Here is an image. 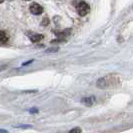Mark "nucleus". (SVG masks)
Segmentation results:
<instances>
[{
	"mask_svg": "<svg viewBox=\"0 0 133 133\" xmlns=\"http://www.w3.org/2000/svg\"><path fill=\"white\" fill-rule=\"evenodd\" d=\"M121 83V78L118 74H108L104 77H101L97 80L96 86L100 89H108V88H117Z\"/></svg>",
	"mask_w": 133,
	"mask_h": 133,
	"instance_id": "nucleus-1",
	"label": "nucleus"
},
{
	"mask_svg": "<svg viewBox=\"0 0 133 133\" xmlns=\"http://www.w3.org/2000/svg\"><path fill=\"white\" fill-rule=\"evenodd\" d=\"M76 10H77V13L79 14L80 16H85L90 12V6L87 4L86 2L80 1L76 6Z\"/></svg>",
	"mask_w": 133,
	"mask_h": 133,
	"instance_id": "nucleus-2",
	"label": "nucleus"
},
{
	"mask_svg": "<svg viewBox=\"0 0 133 133\" xmlns=\"http://www.w3.org/2000/svg\"><path fill=\"white\" fill-rule=\"evenodd\" d=\"M29 10H30V12L33 15H41V14L43 13V11H44L43 7L41 6L40 4H38V3H36V2H33L29 6Z\"/></svg>",
	"mask_w": 133,
	"mask_h": 133,
	"instance_id": "nucleus-3",
	"label": "nucleus"
},
{
	"mask_svg": "<svg viewBox=\"0 0 133 133\" xmlns=\"http://www.w3.org/2000/svg\"><path fill=\"white\" fill-rule=\"evenodd\" d=\"M26 35L27 37L30 39V41L33 42V43H37V42H39V41H41L44 38V35L39 33H35V32H31V31L26 32Z\"/></svg>",
	"mask_w": 133,
	"mask_h": 133,
	"instance_id": "nucleus-4",
	"label": "nucleus"
},
{
	"mask_svg": "<svg viewBox=\"0 0 133 133\" xmlns=\"http://www.w3.org/2000/svg\"><path fill=\"white\" fill-rule=\"evenodd\" d=\"M95 102H96V98H95V96H93V95L87 96V97H83V98L81 99V103H82L83 105L88 106V107L92 106Z\"/></svg>",
	"mask_w": 133,
	"mask_h": 133,
	"instance_id": "nucleus-5",
	"label": "nucleus"
},
{
	"mask_svg": "<svg viewBox=\"0 0 133 133\" xmlns=\"http://www.w3.org/2000/svg\"><path fill=\"white\" fill-rule=\"evenodd\" d=\"M7 41H8V36H7V34L5 33V31L0 30V44L5 43Z\"/></svg>",
	"mask_w": 133,
	"mask_h": 133,
	"instance_id": "nucleus-6",
	"label": "nucleus"
},
{
	"mask_svg": "<svg viewBox=\"0 0 133 133\" xmlns=\"http://www.w3.org/2000/svg\"><path fill=\"white\" fill-rule=\"evenodd\" d=\"M59 50V47H51V48H48V49H46L45 50V52L46 53H55V52H57Z\"/></svg>",
	"mask_w": 133,
	"mask_h": 133,
	"instance_id": "nucleus-7",
	"label": "nucleus"
},
{
	"mask_svg": "<svg viewBox=\"0 0 133 133\" xmlns=\"http://www.w3.org/2000/svg\"><path fill=\"white\" fill-rule=\"evenodd\" d=\"M49 23H50V20L49 18H47V17H44L42 21H41V25L42 26H47V25H49Z\"/></svg>",
	"mask_w": 133,
	"mask_h": 133,
	"instance_id": "nucleus-8",
	"label": "nucleus"
},
{
	"mask_svg": "<svg viewBox=\"0 0 133 133\" xmlns=\"http://www.w3.org/2000/svg\"><path fill=\"white\" fill-rule=\"evenodd\" d=\"M81 132H82V130H81V128H79V127H75V128L71 129L69 131V133H81Z\"/></svg>",
	"mask_w": 133,
	"mask_h": 133,
	"instance_id": "nucleus-9",
	"label": "nucleus"
},
{
	"mask_svg": "<svg viewBox=\"0 0 133 133\" xmlns=\"http://www.w3.org/2000/svg\"><path fill=\"white\" fill-rule=\"evenodd\" d=\"M29 112H30L31 114H36L39 112V109H38L37 107H32V108L29 109Z\"/></svg>",
	"mask_w": 133,
	"mask_h": 133,
	"instance_id": "nucleus-10",
	"label": "nucleus"
},
{
	"mask_svg": "<svg viewBox=\"0 0 133 133\" xmlns=\"http://www.w3.org/2000/svg\"><path fill=\"white\" fill-rule=\"evenodd\" d=\"M34 61V59H31V60H28V61H26V62H24V63H22V65L21 66H26V65H29L30 63H32Z\"/></svg>",
	"mask_w": 133,
	"mask_h": 133,
	"instance_id": "nucleus-11",
	"label": "nucleus"
},
{
	"mask_svg": "<svg viewBox=\"0 0 133 133\" xmlns=\"http://www.w3.org/2000/svg\"><path fill=\"white\" fill-rule=\"evenodd\" d=\"M18 128H29V127H32L31 125H18Z\"/></svg>",
	"mask_w": 133,
	"mask_h": 133,
	"instance_id": "nucleus-12",
	"label": "nucleus"
},
{
	"mask_svg": "<svg viewBox=\"0 0 133 133\" xmlns=\"http://www.w3.org/2000/svg\"><path fill=\"white\" fill-rule=\"evenodd\" d=\"M8 131L7 130H4V129H0V133H7Z\"/></svg>",
	"mask_w": 133,
	"mask_h": 133,
	"instance_id": "nucleus-13",
	"label": "nucleus"
},
{
	"mask_svg": "<svg viewBox=\"0 0 133 133\" xmlns=\"http://www.w3.org/2000/svg\"><path fill=\"white\" fill-rule=\"evenodd\" d=\"M3 2H4V0H0V4H1V3H3Z\"/></svg>",
	"mask_w": 133,
	"mask_h": 133,
	"instance_id": "nucleus-14",
	"label": "nucleus"
},
{
	"mask_svg": "<svg viewBox=\"0 0 133 133\" xmlns=\"http://www.w3.org/2000/svg\"><path fill=\"white\" fill-rule=\"evenodd\" d=\"M24 1H31V0H24Z\"/></svg>",
	"mask_w": 133,
	"mask_h": 133,
	"instance_id": "nucleus-15",
	"label": "nucleus"
}]
</instances>
